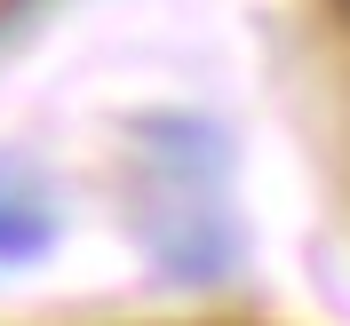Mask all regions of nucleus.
<instances>
[{
    "mask_svg": "<svg viewBox=\"0 0 350 326\" xmlns=\"http://www.w3.org/2000/svg\"><path fill=\"white\" fill-rule=\"evenodd\" d=\"M144 239H152V262L167 279H183V286H215L239 262V231L215 207H167V215L144 223Z\"/></svg>",
    "mask_w": 350,
    "mask_h": 326,
    "instance_id": "obj_1",
    "label": "nucleus"
},
{
    "mask_svg": "<svg viewBox=\"0 0 350 326\" xmlns=\"http://www.w3.org/2000/svg\"><path fill=\"white\" fill-rule=\"evenodd\" d=\"M48 239H56V199H48V183L32 167H16V159H0V262L48 255Z\"/></svg>",
    "mask_w": 350,
    "mask_h": 326,
    "instance_id": "obj_2",
    "label": "nucleus"
}]
</instances>
